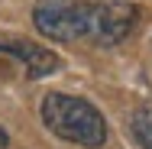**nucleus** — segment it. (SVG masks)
Wrapping results in <instances>:
<instances>
[{"label":"nucleus","mask_w":152,"mask_h":149,"mask_svg":"<svg viewBox=\"0 0 152 149\" xmlns=\"http://www.w3.org/2000/svg\"><path fill=\"white\" fill-rule=\"evenodd\" d=\"M133 136L142 149H152V107H139L133 114Z\"/></svg>","instance_id":"obj_4"},{"label":"nucleus","mask_w":152,"mask_h":149,"mask_svg":"<svg viewBox=\"0 0 152 149\" xmlns=\"http://www.w3.org/2000/svg\"><path fill=\"white\" fill-rule=\"evenodd\" d=\"M7 146V130H3V126H0V149Z\"/></svg>","instance_id":"obj_5"},{"label":"nucleus","mask_w":152,"mask_h":149,"mask_svg":"<svg viewBox=\"0 0 152 149\" xmlns=\"http://www.w3.org/2000/svg\"><path fill=\"white\" fill-rule=\"evenodd\" d=\"M0 52L20 59L26 65L29 78H45V75H52V71L61 65L58 55H55L52 49H42V46H32V42H0Z\"/></svg>","instance_id":"obj_3"},{"label":"nucleus","mask_w":152,"mask_h":149,"mask_svg":"<svg viewBox=\"0 0 152 149\" xmlns=\"http://www.w3.org/2000/svg\"><path fill=\"white\" fill-rule=\"evenodd\" d=\"M42 123L65 143H78V146H91V149L107 143L104 114L91 101L75 97V94H61V91L45 94L42 97Z\"/></svg>","instance_id":"obj_2"},{"label":"nucleus","mask_w":152,"mask_h":149,"mask_svg":"<svg viewBox=\"0 0 152 149\" xmlns=\"http://www.w3.org/2000/svg\"><path fill=\"white\" fill-rule=\"evenodd\" d=\"M136 7L123 0L88 3V0H39L32 10V23L52 42H94L117 46L136 26Z\"/></svg>","instance_id":"obj_1"}]
</instances>
